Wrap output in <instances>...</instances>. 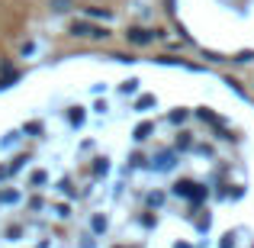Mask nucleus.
Here are the masks:
<instances>
[{
  "instance_id": "obj_1",
  "label": "nucleus",
  "mask_w": 254,
  "mask_h": 248,
  "mask_svg": "<svg viewBox=\"0 0 254 248\" xmlns=\"http://www.w3.org/2000/svg\"><path fill=\"white\" fill-rule=\"evenodd\" d=\"M68 32L77 36V39H106L110 36L103 26H93V23H87V19H74V23L68 26Z\"/></svg>"
},
{
  "instance_id": "obj_2",
  "label": "nucleus",
  "mask_w": 254,
  "mask_h": 248,
  "mask_svg": "<svg viewBox=\"0 0 254 248\" xmlns=\"http://www.w3.org/2000/svg\"><path fill=\"white\" fill-rule=\"evenodd\" d=\"M151 39H155V32L142 29V26H129V29H126V42H132V45H148Z\"/></svg>"
},
{
  "instance_id": "obj_3",
  "label": "nucleus",
  "mask_w": 254,
  "mask_h": 248,
  "mask_svg": "<svg viewBox=\"0 0 254 248\" xmlns=\"http://www.w3.org/2000/svg\"><path fill=\"white\" fill-rule=\"evenodd\" d=\"M87 16H90V19H113V13H110V10H100V6H93V10H87Z\"/></svg>"
},
{
  "instance_id": "obj_4",
  "label": "nucleus",
  "mask_w": 254,
  "mask_h": 248,
  "mask_svg": "<svg viewBox=\"0 0 254 248\" xmlns=\"http://www.w3.org/2000/svg\"><path fill=\"white\" fill-rule=\"evenodd\" d=\"M148 132H151V123H142V126H138V129H135V139H145V136H148Z\"/></svg>"
},
{
  "instance_id": "obj_5",
  "label": "nucleus",
  "mask_w": 254,
  "mask_h": 248,
  "mask_svg": "<svg viewBox=\"0 0 254 248\" xmlns=\"http://www.w3.org/2000/svg\"><path fill=\"white\" fill-rule=\"evenodd\" d=\"M93 229L103 232V229H106V219H103V216H93Z\"/></svg>"
},
{
  "instance_id": "obj_6",
  "label": "nucleus",
  "mask_w": 254,
  "mask_h": 248,
  "mask_svg": "<svg viewBox=\"0 0 254 248\" xmlns=\"http://www.w3.org/2000/svg\"><path fill=\"white\" fill-rule=\"evenodd\" d=\"M251 58H254V52H242V55H238V58H235V62H242V65H248V62H251Z\"/></svg>"
},
{
  "instance_id": "obj_7",
  "label": "nucleus",
  "mask_w": 254,
  "mask_h": 248,
  "mask_svg": "<svg viewBox=\"0 0 254 248\" xmlns=\"http://www.w3.org/2000/svg\"><path fill=\"white\" fill-rule=\"evenodd\" d=\"M135 84H138V81H126V84H123V90H126V93H135V90H138Z\"/></svg>"
},
{
  "instance_id": "obj_8",
  "label": "nucleus",
  "mask_w": 254,
  "mask_h": 248,
  "mask_svg": "<svg viewBox=\"0 0 254 248\" xmlns=\"http://www.w3.org/2000/svg\"><path fill=\"white\" fill-rule=\"evenodd\" d=\"M68 3L71 0H55V10H68Z\"/></svg>"
}]
</instances>
